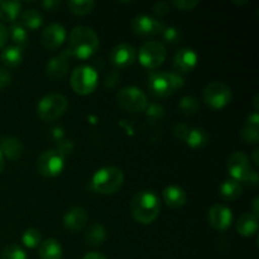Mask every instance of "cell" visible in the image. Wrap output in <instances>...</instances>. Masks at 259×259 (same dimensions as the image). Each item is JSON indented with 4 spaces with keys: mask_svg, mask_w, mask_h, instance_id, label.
Segmentation results:
<instances>
[{
    "mask_svg": "<svg viewBox=\"0 0 259 259\" xmlns=\"http://www.w3.org/2000/svg\"><path fill=\"white\" fill-rule=\"evenodd\" d=\"M161 210L159 197L151 190H143L134 195L131 202V211L141 224H151L158 218Z\"/></svg>",
    "mask_w": 259,
    "mask_h": 259,
    "instance_id": "cell-1",
    "label": "cell"
},
{
    "mask_svg": "<svg viewBox=\"0 0 259 259\" xmlns=\"http://www.w3.org/2000/svg\"><path fill=\"white\" fill-rule=\"evenodd\" d=\"M99 48V37L95 30L86 25H78L70 34V53L78 60L91 57Z\"/></svg>",
    "mask_w": 259,
    "mask_h": 259,
    "instance_id": "cell-2",
    "label": "cell"
},
{
    "mask_svg": "<svg viewBox=\"0 0 259 259\" xmlns=\"http://www.w3.org/2000/svg\"><path fill=\"white\" fill-rule=\"evenodd\" d=\"M149 93L156 98H167L184 86V78L175 72H152L147 81Z\"/></svg>",
    "mask_w": 259,
    "mask_h": 259,
    "instance_id": "cell-3",
    "label": "cell"
},
{
    "mask_svg": "<svg viewBox=\"0 0 259 259\" xmlns=\"http://www.w3.org/2000/svg\"><path fill=\"white\" fill-rule=\"evenodd\" d=\"M124 181L123 171L118 167H103L94 175L91 180L94 190L104 195H111L118 191Z\"/></svg>",
    "mask_w": 259,
    "mask_h": 259,
    "instance_id": "cell-4",
    "label": "cell"
},
{
    "mask_svg": "<svg viewBox=\"0 0 259 259\" xmlns=\"http://www.w3.org/2000/svg\"><path fill=\"white\" fill-rule=\"evenodd\" d=\"M99 76L94 67L89 65L77 66L71 75V86L80 95L91 94L98 86Z\"/></svg>",
    "mask_w": 259,
    "mask_h": 259,
    "instance_id": "cell-5",
    "label": "cell"
},
{
    "mask_svg": "<svg viewBox=\"0 0 259 259\" xmlns=\"http://www.w3.org/2000/svg\"><path fill=\"white\" fill-rule=\"evenodd\" d=\"M67 99L61 94H48L43 96L37 106L39 118L45 121H53L60 118L67 109Z\"/></svg>",
    "mask_w": 259,
    "mask_h": 259,
    "instance_id": "cell-6",
    "label": "cell"
},
{
    "mask_svg": "<svg viewBox=\"0 0 259 259\" xmlns=\"http://www.w3.org/2000/svg\"><path fill=\"white\" fill-rule=\"evenodd\" d=\"M116 103L124 110L131 111V113H139V111L146 110L148 105V99L141 89L129 86V88L121 89L116 94Z\"/></svg>",
    "mask_w": 259,
    "mask_h": 259,
    "instance_id": "cell-7",
    "label": "cell"
},
{
    "mask_svg": "<svg viewBox=\"0 0 259 259\" xmlns=\"http://www.w3.org/2000/svg\"><path fill=\"white\" fill-rule=\"evenodd\" d=\"M202 99L211 109H223L232 100V90L224 82L214 81L204 89Z\"/></svg>",
    "mask_w": 259,
    "mask_h": 259,
    "instance_id": "cell-8",
    "label": "cell"
},
{
    "mask_svg": "<svg viewBox=\"0 0 259 259\" xmlns=\"http://www.w3.org/2000/svg\"><path fill=\"white\" fill-rule=\"evenodd\" d=\"M166 57V47L157 40H149V42L143 43L138 51L139 62L147 68L158 67L163 63Z\"/></svg>",
    "mask_w": 259,
    "mask_h": 259,
    "instance_id": "cell-9",
    "label": "cell"
},
{
    "mask_svg": "<svg viewBox=\"0 0 259 259\" xmlns=\"http://www.w3.org/2000/svg\"><path fill=\"white\" fill-rule=\"evenodd\" d=\"M37 168L43 177L58 176L65 168V157L57 149H48L38 158Z\"/></svg>",
    "mask_w": 259,
    "mask_h": 259,
    "instance_id": "cell-10",
    "label": "cell"
},
{
    "mask_svg": "<svg viewBox=\"0 0 259 259\" xmlns=\"http://www.w3.org/2000/svg\"><path fill=\"white\" fill-rule=\"evenodd\" d=\"M228 172L233 180L238 182H245L254 169L252 168L249 158L243 152H234L228 158Z\"/></svg>",
    "mask_w": 259,
    "mask_h": 259,
    "instance_id": "cell-11",
    "label": "cell"
},
{
    "mask_svg": "<svg viewBox=\"0 0 259 259\" xmlns=\"http://www.w3.org/2000/svg\"><path fill=\"white\" fill-rule=\"evenodd\" d=\"M164 27L166 25H164L163 22L147 14H139L134 17V19L132 20V29H133V32L136 34L143 35V37L158 34V33L163 30Z\"/></svg>",
    "mask_w": 259,
    "mask_h": 259,
    "instance_id": "cell-12",
    "label": "cell"
},
{
    "mask_svg": "<svg viewBox=\"0 0 259 259\" xmlns=\"http://www.w3.org/2000/svg\"><path fill=\"white\" fill-rule=\"evenodd\" d=\"M137 52L133 46L128 43H120L115 46L110 52V61L118 68H126L136 61Z\"/></svg>",
    "mask_w": 259,
    "mask_h": 259,
    "instance_id": "cell-13",
    "label": "cell"
},
{
    "mask_svg": "<svg viewBox=\"0 0 259 259\" xmlns=\"http://www.w3.org/2000/svg\"><path fill=\"white\" fill-rule=\"evenodd\" d=\"M66 38V29L58 23L47 25L40 34V43L47 50H56L60 47Z\"/></svg>",
    "mask_w": 259,
    "mask_h": 259,
    "instance_id": "cell-14",
    "label": "cell"
},
{
    "mask_svg": "<svg viewBox=\"0 0 259 259\" xmlns=\"http://www.w3.org/2000/svg\"><path fill=\"white\" fill-rule=\"evenodd\" d=\"M207 219H209L210 225L217 230H227L232 225L233 212L225 205L218 204L209 210Z\"/></svg>",
    "mask_w": 259,
    "mask_h": 259,
    "instance_id": "cell-15",
    "label": "cell"
},
{
    "mask_svg": "<svg viewBox=\"0 0 259 259\" xmlns=\"http://www.w3.org/2000/svg\"><path fill=\"white\" fill-rule=\"evenodd\" d=\"M70 57H72L70 50L66 48L60 55L51 58L47 65V75L51 80L57 81L65 77L68 71V58Z\"/></svg>",
    "mask_w": 259,
    "mask_h": 259,
    "instance_id": "cell-16",
    "label": "cell"
},
{
    "mask_svg": "<svg viewBox=\"0 0 259 259\" xmlns=\"http://www.w3.org/2000/svg\"><path fill=\"white\" fill-rule=\"evenodd\" d=\"M197 63V55L191 48H182L174 58L175 70L181 73L191 72Z\"/></svg>",
    "mask_w": 259,
    "mask_h": 259,
    "instance_id": "cell-17",
    "label": "cell"
},
{
    "mask_svg": "<svg viewBox=\"0 0 259 259\" xmlns=\"http://www.w3.org/2000/svg\"><path fill=\"white\" fill-rule=\"evenodd\" d=\"M88 212L82 207H72L63 217V225L70 232H80L88 223Z\"/></svg>",
    "mask_w": 259,
    "mask_h": 259,
    "instance_id": "cell-18",
    "label": "cell"
},
{
    "mask_svg": "<svg viewBox=\"0 0 259 259\" xmlns=\"http://www.w3.org/2000/svg\"><path fill=\"white\" fill-rule=\"evenodd\" d=\"M0 152L4 158L7 157L10 161H15L22 156L23 144L19 139L14 138V137H2L0 138Z\"/></svg>",
    "mask_w": 259,
    "mask_h": 259,
    "instance_id": "cell-19",
    "label": "cell"
},
{
    "mask_svg": "<svg viewBox=\"0 0 259 259\" xmlns=\"http://www.w3.org/2000/svg\"><path fill=\"white\" fill-rule=\"evenodd\" d=\"M163 200L169 207H181L186 204L187 195L182 187L171 185V186L164 187L163 190Z\"/></svg>",
    "mask_w": 259,
    "mask_h": 259,
    "instance_id": "cell-20",
    "label": "cell"
},
{
    "mask_svg": "<svg viewBox=\"0 0 259 259\" xmlns=\"http://www.w3.org/2000/svg\"><path fill=\"white\" fill-rule=\"evenodd\" d=\"M243 192V186L240 182L235 181V180L229 179L225 180L219 187V195L223 200L225 201H234L238 197H240Z\"/></svg>",
    "mask_w": 259,
    "mask_h": 259,
    "instance_id": "cell-21",
    "label": "cell"
},
{
    "mask_svg": "<svg viewBox=\"0 0 259 259\" xmlns=\"http://www.w3.org/2000/svg\"><path fill=\"white\" fill-rule=\"evenodd\" d=\"M237 230L243 237H252L258 230V218L250 212H245L238 220Z\"/></svg>",
    "mask_w": 259,
    "mask_h": 259,
    "instance_id": "cell-22",
    "label": "cell"
},
{
    "mask_svg": "<svg viewBox=\"0 0 259 259\" xmlns=\"http://www.w3.org/2000/svg\"><path fill=\"white\" fill-rule=\"evenodd\" d=\"M39 258L40 259H61L62 258V248L57 240L46 239L39 244Z\"/></svg>",
    "mask_w": 259,
    "mask_h": 259,
    "instance_id": "cell-23",
    "label": "cell"
},
{
    "mask_svg": "<svg viewBox=\"0 0 259 259\" xmlns=\"http://www.w3.org/2000/svg\"><path fill=\"white\" fill-rule=\"evenodd\" d=\"M184 142L187 144V146L191 147V148L197 149L206 146V143L209 142V137H207V133L204 131V129L189 128Z\"/></svg>",
    "mask_w": 259,
    "mask_h": 259,
    "instance_id": "cell-24",
    "label": "cell"
},
{
    "mask_svg": "<svg viewBox=\"0 0 259 259\" xmlns=\"http://www.w3.org/2000/svg\"><path fill=\"white\" fill-rule=\"evenodd\" d=\"M22 4L19 2H4L0 0V19L5 22H14L19 15Z\"/></svg>",
    "mask_w": 259,
    "mask_h": 259,
    "instance_id": "cell-25",
    "label": "cell"
},
{
    "mask_svg": "<svg viewBox=\"0 0 259 259\" xmlns=\"http://www.w3.org/2000/svg\"><path fill=\"white\" fill-rule=\"evenodd\" d=\"M23 50L17 46H9L2 52V61L8 67H17L22 63Z\"/></svg>",
    "mask_w": 259,
    "mask_h": 259,
    "instance_id": "cell-26",
    "label": "cell"
},
{
    "mask_svg": "<svg viewBox=\"0 0 259 259\" xmlns=\"http://www.w3.org/2000/svg\"><path fill=\"white\" fill-rule=\"evenodd\" d=\"M20 24L25 29H38L42 25L43 18L37 9H27L22 13Z\"/></svg>",
    "mask_w": 259,
    "mask_h": 259,
    "instance_id": "cell-27",
    "label": "cell"
},
{
    "mask_svg": "<svg viewBox=\"0 0 259 259\" xmlns=\"http://www.w3.org/2000/svg\"><path fill=\"white\" fill-rule=\"evenodd\" d=\"M85 239L89 244L94 247L101 245L106 239V229L101 224H93L86 232Z\"/></svg>",
    "mask_w": 259,
    "mask_h": 259,
    "instance_id": "cell-28",
    "label": "cell"
},
{
    "mask_svg": "<svg viewBox=\"0 0 259 259\" xmlns=\"http://www.w3.org/2000/svg\"><path fill=\"white\" fill-rule=\"evenodd\" d=\"M8 34H10V38L17 47L23 50L28 45V32L20 23H13L12 27L8 29Z\"/></svg>",
    "mask_w": 259,
    "mask_h": 259,
    "instance_id": "cell-29",
    "label": "cell"
},
{
    "mask_svg": "<svg viewBox=\"0 0 259 259\" xmlns=\"http://www.w3.org/2000/svg\"><path fill=\"white\" fill-rule=\"evenodd\" d=\"M67 7L70 8L73 14L86 15L90 14L95 8V2L93 0H71L67 3Z\"/></svg>",
    "mask_w": 259,
    "mask_h": 259,
    "instance_id": "cell-30",
    "label": "cell"
},
{
    "mask_svg": "<svg viewBox=\"0 0 259 259\" xmlns=\"http://www.w3.org/2000/svg\"><path fill=\"white\" fill-rule=\"evenodd\" d=\"M179 109L184 115H194L199 111V100L194 96H184L179 103Z\"/></svg>",
    "mask_w": 259,
    "mask_h": 259,
    "instance_id": "cell-31",
    "label": "cell"
},
{
    "mask_svg": "<svg viewBox=\"0 0 259 259\" xmlns=\"http://www.w3.org/2000/svg\"><path fill=\"white\" fill-rule=\"evenodd\" d=\"M22 242L23 244L25 245L29 249H34L37 248L38 245L42 243V237H40L39 230L37 229H27L24 233H23L22 237Z\"/></svg>",
    "mask_w": 259,
    "mask_h": 259,
    "instance_id": "cell-32",
    "label": "cell"
},
{
    "mask_svg": "<svg viewBox=\"0 0 259 259\" xmlns=\"http://www.w3.org/2000/svg\"><path fill=\"white\" fill-rule=\"evenodd\" d=\"M2 259H27V254L18 244H10L3 250Z\"/></svg>",
    "mask_w": 259,
    "mask_h": 259,
    "instance_id": "cell-33",
    "label": "cell"
},
{
    "mask_svg": "<svg viewBox=\"0 0 259 259\" xmlns=\"http://www.w3.org/2000/svg\"><path fill=\"white\" fill-rule=\"evenodd\" d=\"M240 137L243 141L247 144H257L259 141V132L258 128L252 125H245L243 126L242 132H240Z\"/></svg>",
    "mask_w": 259,
    "mask_h": 259,
    "instance_id": "cell-34",
    "label": "cell"
},
{
    "mask_svg": "<svg viewBox=\"0 0 259 259\" xmlns=\"http://www.w3.org/2000/svg\"><path fill=\"white\" fill-rule=\"evenodd\" d=\"M162 37L167 43H180L182 39V33L179 28L176 27H164L163 30L161 32Z\"/></svg>",
    "mask_w": 259,
    "mask_h": 259,
    "instance_id": "cell-35",
    "label": "cell"
},
{
    "mask_svg": "<svg viewBox=\"0 0 259 259\" xmlns=\"http://www.w3.org/2000/svg\"><path fill=\"white\" fill-rule=\"evenodd\" d=\"M147 116L152 119H162L164 115V109L163 106L159 104H148L146 108Z\"/></svg>",
    "mask_w": 259,
    "mask_h": 259,
    "instance_id": "cell-36",
    "label": "cell"
},
{
    "mask_svg": "<svg viewBox=\"0 0 259 259\" xmlns=\"http://www.w3.org/2000/svg\"><path fill=\"white\" fill-rule=\"evenodd\" d=\"M57 149L58 152H60L61 154H62L63 157H66V156H70L71 153H72V151H73V144H72V142L71 141H60L58 142V144H57Z\"/></svg>",
    "mask_w": 259,
    "mask_h": 259,
    "instance_id": "cell-37",
    "label": "cell"
},
{
    "mask_svg": "<svg viewBox=\"0 0 259 259\" xmlns=\"http://www.w3.org/2000/svg\"><path fill=\"white\" fill-rule=\"evenodd\" d=\"M199 4L197 0H175L174 5L180 10H192Z\"/></svg>",
    "mask_w": 259,
    "mask_h": 259,
    "instance_id": "cell-38",
    "label": "cell"
},
{
    "mask_svg": "<svg viewBox=\"0 0 259 259\" xmlns=\"http://www.w3.org/2000/svg\"><path fill=\"white\" fill-rule=\"evenodd\" d=\"M190 126L186 125V124H176V125L174 126V129H172V133H174V136L176 137L177 139H180V141H184L185 137H186L187 134V131H189Z\"/></svg>",
    "mask_w": 259,
    "mask_h": 259,
    "instance_id": "cell-39",
    "label": "cell"
},
{
    "mask_svg": "<svg viewBox=\"0 0 259 259\" xmlns=\"http://www.w3.org/2000/svg\"><path fill=\"white\" fill-rule=\"evenodd\" d=\"M116 83H119V73L116 71H110L105 76V86L106 88H114Z\"/></svg>",
    "mask_w": 259,
    "mask_h": 259,
    "instance_id": "cell-40",
    "label": "cell"
},
{
    "mask_svg": "<svg viewBox=\"0 0 259 259\" xmlns=\"http://www.w3.org/2000/svg\"><path fill=\"white\" fill-rule=\"evenodd\" d=\"M169 8H171V5L166 2H159V3H156V4L153 5L154 13L158 15L167 14V13L169 12Z\"/></svg>",
    "mask_w": 259,
    "mask_h": 259,
    "instance_id": "cell-41",
    "label": "cell"
},
{
    "mask_svg": "<svg viewBox=\"0 0 259 259\" xmlns=\"http://www.w3.org/2000/svg\"><path fill=\"white\" fill-rule=\"evenodd\" d=\"M10 82H12V76H10V73L5 68L0 67V89L7 88Z\"/></svg>",
    "mask_w": 259,
    "mask_h": 259,
    "instance_id": "cell-42",
    "label": "cell"
},
{
    "mask_svg": "<svg viewBox=\"0 0 259 259\" xmlns=\"http://www.w3.org/2000/svg\"><path fill=\"white\" fill-rule=\"evenodd\" d=\"M8 35L9 34H8L7 27L0 22V48L5 46V43H7V39H8Z\"/></svg>",
    "mask_w": 259,
    "mask_h": 259,
    "instance_id": "cell-43",
    "label": "cell"
},
{
    "mask_svg": "<svg viewBox=\"0 0 259 259\" xmlns=\"http://www.w3.org/2000/svg\"><path fill=\"white\" fill-rule=\"evenodd\" d=\"M247 124L248 125H252V126H255V128H259V115H258L257 111H254V113H252L249 116H248Z\"/></svg>",
    "mask_w": 259,
    "mask_h": 259,
    "instance_id": "cell-44",
    "label": "cell"
},
{
    "mask_svg": "<svg viewBox=\"0 0 259 259\" xmlns=\"http://www.w3.org/2000/svg\"><path fill=\"white\" fill-rule=\"evenodd\" d=\"M42 5L47 10H56L61 5V2L60 0H47V2H43Z\"/></svg>",
    "mask_w": 259,
    "mask_h": 259,
    "instance_id": "cell-45",
    "label": "cell"
},
{
    "mask_svg": "<svg viewBox=\"0 0 259 259\" xmlns=\"http://www.w3.org/2000/svg\"><path fill=\"white\" fill-rule=\"evenodd\" d=\"M247 186H250V187H255L258 185V174L255 171H253L252 174H250V176L248 177L247 181L244 182Z\"/></svg>",
    "mask_w": 259,
    "mask_h": 259,
    "instance_id": "cell-46",
    "label": "cell"
},
{
    "mask_svg": "<svg viewBox=\"0 0 259 259\" xmlns=\"http://www.w3.org/2000/svg\"><path fill=\"white\" fill-rule=\"evenodd\" d=\"M258 205H259V199H258V197H255V199L253 200V202H252V215H254L255 218L259 217Z\"/></svg>",
    "mask_w": 259,
    "mask_h": 259,
    "instance_id": "cell-47",
    "label": "cell"
},
{
    "mask_svg": "<svg viewBox=\"0 0 259 259\" xmlns=\"http://www.w3.org/2000/svg\"><path fill=\"white\" fill-rule=\"evenodd\" d=\"M82 259H106L101 253L98 252H90L85 255Z\"/></svg>",
    "mask_w": 259,
    "mask_h": 259,
    "instance_id": "cell-48",
    "label": "cell"
},
{
    "mask_svg": "<svg viewBox=\"0 0 259 259\" xmlns=\"http://www.w3.org/2000/svg\"><path fill=\"white\" fill-rule=\"evenodd\" d=\"M258 153H259V151L258 149H254V151H253V162H254V164H259V159H258Z\"/></svg>",
    "mask_w": 259,
    "mask_h": 259,
    "instance_id": "cell-49",
    "label": "cell"
},
{
    "mask_svg": "<svg viewBox=\"0 0 259 259\" xmlns=\"http://www.w3.org/2000/svg\"><path fill=\"white\" fill-rule=\"evenodd\" d=\"M4 164H5L4 157H3L2 152H0V174H2V171H3V169H4Z\"/></svg>",
    "mask_w": 259,
    "mask_h": 259,
    "instance_id": "cell-50",
    "label": "cell"
},
{
    "mask_svg": "<svg viewBox=\"0 0 259 259\" xmlns=\"http://www.w3.org/2000/svg\"><path fill=\"white\" fill-rule=\"evenodd\" d=\"M254 105H255V109H258V95L254 98Z\"/></svg>",
    "mask_w": 259,
    "mask_h": 259,
    "instance_id": "cell-51",
    "label": "cell"
},
{
    "mask_svg": "<svg viewBox=\"0 0 259 259\" xmlns=\"http://www.w3.org/2000/svg\"><path fill=\"white\" fill-rule=\"evenodd\" d=\"M234 3H237V4H245V3L248 2H234Z\"/></svg>",
    "mask_w": 259,
    "mask_h": 259,
    "instance_id": "cell-52",
    "label": "cell"
}]
</instances>
